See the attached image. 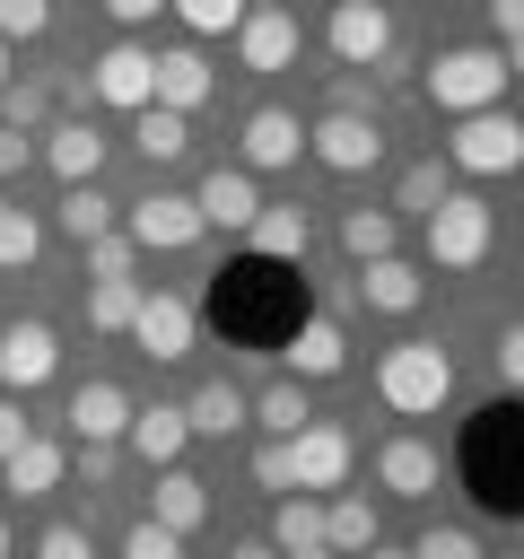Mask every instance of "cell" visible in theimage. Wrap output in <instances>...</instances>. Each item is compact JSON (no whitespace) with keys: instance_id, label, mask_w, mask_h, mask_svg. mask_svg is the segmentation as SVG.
I'll return each instance as SVG.
<instances>
[{"instance_id":"52","label":"cell","mask_w":524,"mask_h":559,"mask_svg":"<svg viewBox=\"0 0 524 559\" xmlns=\"http://www.w3.org/2000/svg\"><path fill=\"white\" fill-rule=\"evenodd\" d=\"M0 87H9V44H0Z\"/></svg>"},{"instance_id":"6","label":"cell","mask_w":524,"mask_h":559,"mask_svg":"<svg viewBox=\"0 0 524 559\" xmlns=\"http://www.w3.org/2000/svg\"><path fill=\"white\" fill-rule=\"evenodd\" d=\"M306 148H314V166H332V175H367V166L384 157V131H376V114L332 105V114L306 131Z\"/></svg>"},{"instance_id":"46","label":"cell","mask_w":524,"mask_h":559,"mask_svg":"<svg viewBox=\"0 0 524 559\" xmlns=\"http://www.w3.org/2000/svg\"><path fill=\"white\" fill-rule=\"evenodd\" d=\"M489 26H498V44H515L524 35V0H489Z\"/></svg>"},{"instance_id":"9","label":"cell","mask_w":524,"mask_h":559,"mask_svg":"<svg viewBox=\"0 0 524 559\" xmlns=\"http://www.w3.org/2000/svg\"><path fill=\"white\" fill-rule=\"evenodd\" d=\"M87 87H96L105 105L140 114V105L157 96V52H140V44H105V52L87 61Z\"/></svg>"},{"instance_id":"55","label":"cell","mask_w":524,"mask_h":559,"mask_svg":"<svg viewBox=\"0 0 524 559\" xmlns=\"http://www.w3.org/2000/svg\"><path fill=\"white\" fill-rule=\"evenodd\" d=\"M262 9H271V0H262Z\"/></svg>"},{"instance_id":"26","label":"cell","mask_w":524,"mask_h":559,"mask_svg":"<svg viewBox=\"0 0 524 559\" xmlns=\"http://www.w3.org/2000/svg\"><path fill=\"white\" fill-rule=\"evenodd\" d=\"M131 148H140L148 166H175V157L192 148V114H166V105H140V114H131Z\"/></svg>"},{"instance_id":"50","label":"cell","mask_w":524,"mask_h":559,"mask_svg":"<svg viewBox=\"0 0 524 559\" xmlns=\"http://www.w3.org/2000/svg\"><path fill=\"white\" fill-rule=\"evenodd\" d=\"M279 559H341V550H323V542H306V550H279Z\"/></svg>"},{"instance_id":"34","label":"cell","mask_w":524,"mask_h":559,"mask_svg":"<svg viewBox=\"0 0 524 559\" xmlns=\"http://www.w3.org/2000/svg\"><path fill=\"white\" fill-rule=\"evenodd\" d=\"M166 9H175V17L192 26V35H236L253 0H166Z\"/></svg>"},{"instance_id":"30","label":"cell","mask_w":524,"mask_h":559,"mask_svg":"<svg viewBox=\"0 0 524 559\" xmlns=\"http://www.w3.org/2000/svg\"><path fill=\"white\" fill-rule=\"evenodd\" d=\"M52 218H61V236H79V245H96V236H114V201H105L96 183H70Z\"/></svg>"},{"instance_id":"35","label":"cell","mask_w":524,"mask_h":559,"mask_svg":"<svg viewBox=\"0 0 524 559\" xmlns=\"http://www.w3.org/2000/svg\"><path fill=\"white\" fill-rule=\"evenodd\" d=\"M35 253H44V227L26 210H0V271H26Z\"/></svg>"},{"instance_id":"48","label":"cell","mask_w":524,"mask_h":559,"mask_svg":"<svg viewBox=\"0 0 524 559\" xmlns=\"http://www.w3.org/2000/svg\"><path fill=\"white\" fill-rule=\"evenodd\" d=\"M227 559H279V550H271V542H236Z\"/></svg>"},{"instance_id":"33","label":"cell","mask_w":524,"mask_h":559,"mask_svg":"<svg viewBox=\"0 0 524 559\" xmlns=\"http://www.w3.org/2000/svg\"><path fill=\"white\" fill-rule=\"evenodd\" d=\"M131 314H140V288L131 280H96L87 288V332H131Z\"/></svg>"},{"instance_id":"4","label":"cell","mask_w":524,"mask_h":559,"mask_svg":"<svg viewBox=\"0 0 524 559\" xmlns=\"http://www.w3.org/2000/svg\"><path fill=\"white\" fill-rule=\"evenodd\" d=\"M419 227H428V262L437 271H480L489 262V236H498V218H489L480 192H445Z\"/></svg>"},{"instance_id":"8","label":"cell","mask_w":524,"mask_h":559,"mask_svg":"<svg viewBox=\"0 0 524 559\" xmlns=\"http://www.w3.org/2000/svg\"><path fill=\"white\" fill-rule=\"evenodd\" d=\"M297 52H306V35H297L288 9H245V26H236V61H245L253 79H279Z\"/></svg>"},{"instance_id":"39","label":"cell","mask_w":524,"mask_h":559,"mask_svg":"<svg viewBox=\"0 0 524 559\" xmlns=\"http://www.w3.org/2000/svg\"><path fill=\"white\" fill-rule=\"evenodd\" d=\"M410 559H480V542H472L463 524H428V533L410 542Z\"/></svg>"},{"instance_id":"7","label":"cell","mask_w":524,"mask_h":559,"mask_svg":"<svg viewBox=\"0 0 524 559\" xmlns=\"http://www.w3.org/2000/svg\"><path fill=\"white\" fill-rule=\"evenodd\" d=\"M122 227L140 253H183L201 236V210H192V192H140V201H122Z\"/></svg>"},{"instance_id":"44","label":"cell","mask_w":524,"mask_h":559,"mask_svg":"<svg viewBox=\"0 0 524 559\" xmlns=\"http://www.w3.org/2000/svg\"><path fill=\"white\" fill-rule=\"evenodd\" d=\"M26 157H35V131L0 122V183H9V175H26Z\"/></svg>"},{"instance_id":"41","label":"cell","mask_w":524,"mask_h":559,"mask_svg":"<svg viewBox=\"0 0 524 559\" xmlns=\"http://www.w3.org/2000/svg\"><path fill=\"white\" fill-rule=\"evenodd\" d=\"M131 253H140L131 236H96L87 245V280H131Z\"/></svg>"},{"instance_id":"5","label":"cell","mask_w":524,"mask_h":559,"mask_svg":"<svg viewBox=\"0 0 524 559\" xmlns=\"http://www.w3.org/2000/svg\"><path fill=\"white\" fill-rule=\"evenodd\" d=\"M323 52H332L341 70H376V61L393 52V9H384V0H332Z\"/></svg>"},{"instance_id":"10","label":"cell","mask_w":524,"mask_h":559,"mask_svg":"<svg viewBox=\"0 0 524 559\" xmlns=\"http://www.w3.org/2000/svg\"><path fill=\"white\" fill-rule=\"evenodd\" d=\"M297 157H306V122L288 105H253L245 114V175H279Z\"/></svg>"},{"instance_id":"15","label":"cell","mask_w":524,"mask_h":559,"mask_svg":"<svg viewBox=\"0 0 524 559\" xmlns=\"http://www.w3.org/2000/svg\"><path fill=\"white\" fill-rule=\"evenodd\" d=\"M131 341H140V358L175 367V358L192 349V306H183V297H140V314H131Z\"/></svg>"},{"instance_id":"49","label":"cell","mask_w":524,"mask_h":559,"mask_svg":"<svg viewBox=\"0 0 524 559\" xmlns=\"http://www.w3.org/2000/svg\"><path fill=\"white\" fill-rule=\"evenodd\" d=\"M498 52H507V79H524V35H515V44H498Z\"/></svg>"},{"instance_id":"51","label":"cell","mask_w":524,"mask_h":559,"mask_svg":"<svg viewBox=\"0 0 524 559\" xmlns=\"http://www.w3.org/2000/svg\"><path fill=\"white\" fill-rule=\"evenodd\" d=\"M358 559H410V550H393V542H367V550H358Z\"/></svg>"},{"instance_id":"32","label":"cell","mask_w":524,"mask_h":559,"mask_svg":"<svg viewBox=\"0 0 524 559\" xmlns=\"http://www.w3.org/2000/svg\"><path fill=\"white\" fill-rule=\"evenodd\" d=\"M341 253H349V262L393 253V210H341Z\"/></svg>"},{"instance_id":"17","label":"cell","mask_w":524,"mask_h":559,"mask_svg":"<svg viewBox=\"0 0 524 559\" xmlns=\"http://www.w3.org/2000/svg\"><path fill=\"white\" fill-rule=\"evenodd\" d=\"M122 428H131V393L105 384V376H87V384L70 393V437H79V445H114Z\"/></svg>"},{"instance_id":"11","label":"cell","mask_w":524,"mask_h":559,"mask_svg":"<svg viewBox=\"0 0 524 559\" xmlns=\"http://www.w3.org/2000/svg\"><path fill=\"white\" fill-rule=\"evenodd\" d=\"M288 463H297V489H341V480H349V428L306 419V428L288 437Z\"/></svg>"},{"instance_id":"3","label":"cell","mask_w":524,"mask_h":559,"mask_svg":"<svg viewBox=\"0 0 524 559\" xmlns=\"http://www.w3.org/2000/svg\"><path fill=\"white\" fill-rule=\"evenodd\" d=\"M445 166H454V175H480V183L515 175V166H524V114H507V105L463 114L454 140H445Z\"/></svg>"},{"instance_id":"42","label":"cell","mask_w":524,"mask_h":559,"mask_svg":"<svg viewBox=\"0 0 524 559\" xmlns=\"http://www.w3.org/2000/svg\"><path fill=\"white\" fill-rule=\"evenodd\" d=\"M35 559H96V542H87V524H44Z\"/></svg>"},{"instance_id":"38","label":"cell","mask_w":524,"mask_h":559,"mask_svg":"<svg viewBox=\"0 0 524 559\" xmlns=\"http://www.w3.org/2000/svg\"><path fill=\"white\" fill-rule=\"evenodd\" d=\"M52 26V0H0V44H35Z\"/></svg>"},{"instance_id":"21","label":"cell","mask_w":524,"mask_h":559,"mask_svg":"<svg viewBox=\"0 0 524 559\" xmlns=\"http://www.w3.org/2000/svg\"><path fill=\"white\" fill-rule=\"evenodd\" d=\"M341 367H349V332H341L332 314L297 323V341H288V376H297V384H323V376H341Z\"/></svg>"},{"instance_id":"31","label":"cell","mask_w":524,"mask_h":559,"mask_svg":"<svg viewBox=\"0 0 524 559\" xmlns=\"http://www.w3.org/2000/svg\"><path fill=\"white\" fill-rule=\"evenodd\" d=\"M306 542H323V498L288 489V498L271 507V550H306Z\"/></svg>"},{"instance_id":"22","label":"cell","mask_w":524,"mask_h":559,"mask_svg":"<svg viewBox=\"0 0 524 559\" xmlns=\"http://www.w3.org/2000/svg\"><path fill=\"white\" fill-rule=\"evenodd\" d=\"M183 419H192V437H236V428H253V393H236L227 376H210V384H192Z\"/></svg>"},{"instance_id":"19","label":"cell","mask_w":524,"mask_h":559,"mask_svg":"<svg viewBox=\"0 0 524 559\" xmlns=\"http://www.w3.org/2000/svg\"><path fill=\"white\" fill-rule=\"evenodd\" d=\"M35 157L61 175V192H70V183H96V166H105V131H96V122H52Z\"/></svg>"},{"instance_id":"37","label":"cell","mask_w":524,"mask_h":559,"mask_svg":"<svg viewBox=\"0 0 524 559\" xmlns=\"http://www.w3.org/2000/svg\"><path fill=\"white\" fill-rule=\"evenodd\" d=\"M122 559H183V533H166L157 515H140V524L122 533Z\"/></svg>"},{"instance_id":"45","label":"cell","mask_w":524,"mask_h":559,"mask_svg":"<svg viewBox=\"0 0 524 559\" xmlns=\"http://www.w3.org/2000/svg\"><path fill=\"white\" fill-rule=\"evenodd\" d=\"M17 445H26V411H17V402H0V463H9Z\"/></svg>"},{"instance_id":"13","label":"cell","mask_w":524,"mask_h":559,"mask_svg":"<svg viewBox=\"0 0 524 559\" xmlns=\"http://www.w3.org/2000/svg\"><path fill=\"white\" fill-rule=\"evenodd\" d=\"M218 96V70L192 52V44H175V52H157V96L148 105H166V114H201Z\"/></svg>"},{"instance_id":"16","label":"cell","mask_w":524,"mask_h":559,"mask_svg":"<svg viewBox=\"0 0 524 559\" xmlns=\"http://www.w3.org/2000/svg\"><path fill=\"white\" fill-rule=\"evenodd\" d=\"M52 367H61V332H52V323H9V332H0V384L26 393V384H44Z\"/></svg>"},{"instance_id":"23","label":"cell","mask_w":524,"mask_h":559,"mask_svg":"<svg viewBox=\"0 0 524 559\" xmlns=\"http://www.w3.org/2000/svg\"><path fill=\"white\" fill-rule=\"evenodd\" d=\"M376 480H384L393 498H428V489H437V445H428V437H393V445L376 454Z\"/></svg>"},{"instance_id":"20","label":"cell","mask_w":524,"mask_h":559,"mask_svg":"<svg viewBox=\"0 0 524 559\" xmlns=\"http://www.w3.org/2000/svg\"><path fill=\"white\" fill-rule=\"evenodd\" d=\"M358 297H367L376 314H410V306L428 297V280H419V262H402V253H376V262H358Z\"/></svg>"},{"instance_id":"54","label":"cell","mask_w":524,"mask_h":559,"mask_svg":"<svg viewBox=\"0 0 524 559\" xmlns=\"http://www.w3.org/2000/svg\"><path fill=\"white\" fill-rule=\"evenodd\" d=\"M0 210H9V192H0Z\"/></svg>"},{"instance_id":"28","label":"cell","mask_w":524,"mask_h":559,"mask_svg":"<svg viewBox=\"0 0 524 559\" xmlns=\"http://www.w3.org/2000/svg\"><path fill=\"white\" fill-rule=\"evenodd\" d=\"M445 192H454V166H445V157H410V166L393 175V210H410V218H428Z\"/></svg>"},{"instance_id":"12","label":"cell","mask_w":524,"mask_h":559,"mask_svg":"<svg viewBox=\"0 0 524 559\" xmlns=\"http://www.w3.org/2000/svg\"><path fill=\"white\" fill-rule=\"evenodd\" d=\"M122 445L148 463V472H166V463H183V445H192V419H183V402H148V411H131V428H122Z\"/></svg>"},{"instance_id":"25","label":"cell","mask_w":524,"mask_h":559,"mask_svg":"<svg viewBox=\"0 0 524 559\" xmlns=\"http://www.w3.org/2000/svg\"><path fill=\"white\" fill-rule=\"evenodd\" d=\"M61 472H70V454H61V445H44V437H26V445L0 463V489H17V498H52V489H61Z\"/></svg>"},{"instance_id":"40","label":"cell","mask_w":524,"mask_h":559,"mask_svg":"<svg viewBox=\"0 0 524 559\" xmlns=\"http://www.w3.org/2000/svg\"><path fill=\"white\" fill-rule=\"evenodd\" d=\"M44 105H52V96H44L35 79H9V87H0V114H9L17 131H35V122H44Z\"/></svg>"},{"instance_id":"53","label":"cell","mask_w":524,"mask_h":559,"mask_svg":"<svg viewBox=\"0 0 524 559\" xmlns=\"http://www.w3.org/2000/svg\"><path fill=\"white\" fill-rule=\"evenodd\" d=\"M0 559H9V524H0Z\"/></svg>"},{"instance_id":"18","label":"cell","mask_w":524,"mask_h":559,"mask_svg":"<svg viewBox=\"0 0 524 559\" xmlns=\"http://www.w3.org/2000/svg\"><path fill=\"white\" fill-rule=\"evenodd\" d=\"M148 515H157L166 533H183V542H192V533L210 524V480H201V472H183V463H166V472H157V489H148Z\"/></svg>"},{"instance_id":"47","label":"cell","mask_w":524,"mask_h":559,"mask_svg":"<svg viewBox=\"0 0 524 559\" xmlns=\"http://www.w3.org/2000/svg\"><path fill=\"white\" fill-rule=\"evenodd\" d=\"M166 0H105V17H122V26H140V17H157Z\"/></svg>"},{"instance_id":"29","label":"cell","mask_w":524,"mask_h":559,"mask_svg":"<svg viewBox=\"0 0 524 559\" xmlns=\"http://www.w3.org/2000/svg\"><path fill=\"white\" fill-rule=\"evenodd\" d=\"M306 419H314V411H306V384H297V376H279V384L253 393V428H262V437H297Z\"/></svg>"},{"instance_id":"24","label":"cell","mask_w":524,"mask_h":559,"mask_svg":"<svg viewBox=\"0 0 524 559\" xmlns=\"http://www.w3.org/2000/svg\"><path fill=\"white\" fill-rule=\"evenodd\" d=\"M245 236H253V253H262V262H297L314 227H306V210H297V201H262Z\"/></svg>"},{"instance_id":"14","label":"cell","mask_w":524,"mask_h":559,"mask_svg":"<svg viewBox=\"0 0 524 559\" xmlns=\"http://www.w3.org/2000/svg\"><path fill=\"white\" fill-rule=\"evenodd\" d=\"M192 210H201V227H253L262 183H253L245 166H210V175H201V192H192Z\"/></svg>"},{"instance_id":"56","label":"cell","mask_w":524,"mask_h":559,"mask_svg":"<svg viewBox=\"0 0 524 559\" xmlns=\"http://www.w3.org/2000/svg\"><path fill=\"white\" fill-rule=\"evenodd\" d=\"M437 9H445V0H437Z\"/></svg>"},{"instance_id":"1","label":"cell","mask_w":524,"mask_h":559,"mask_svg":"<svg viewBox=\"0 0 524 559\" xmlns=\"http://www.w3.org/2000/svg\"><path fill=\"white\" fill-rule=\"evenodd\" d=\"M419 87H428V105L454 114V122H463V114H489V105H507V52H498V44H454V52L428 61Z\"/></svg>"},{"instance_id":"43","label":"cell","mask_w":524,"mask_h":559,"mask_svg":"<svg viewBox=\"0 0 524 559\" xmlns=\"http://www.w3.org/2000/svg\"><path fill=\"white\" fill-rule=\"evenodd\" d=\"M489 367H498V384H507V393H524V323H507V332H498Z\"/></svg>"},{"instance_id":"2","label":"cell","mask_w":524,"mask_h":559,"mask_svg":"<svg viewBox=\"0 0 524 559\" xmlns=\"http://www.w3.org/2000/svg\"><path fill=\"white\" fill-rule=\"evenodd\" d=\"M376 393H384V411L428 419V411H445V393H454V358H445L437 341H393V349L376 358Z\"/></svg>"},{"instance_id":"27","label":"cell","mask_w":524,"mask_h":559,"mask_svg":"<svg viewBox=\"0 0 524 559\" xmlns=\"http://www.w3.org/2000/svg\"><path fill=\"white\" fill-rule=\"evenodd\" d=\"M367 542H384V524H376V507L367 498H323V550H341V559H358Z\"/></svg>"},{"instance_id":"36","label":"cell","mask_w":524,"mask_h":559,"mask_svg":"<svg viewBox=\"0 0 524 559\" xmlns=\"http://www.w3.org/2000/svg\"><path fill=\"white\" fill-rule=\"evenodd\" d=\"M253 480H262L271 498H288V489H297V463H288V437H262V445H253Z\"/></svg>"}]
</instances>
